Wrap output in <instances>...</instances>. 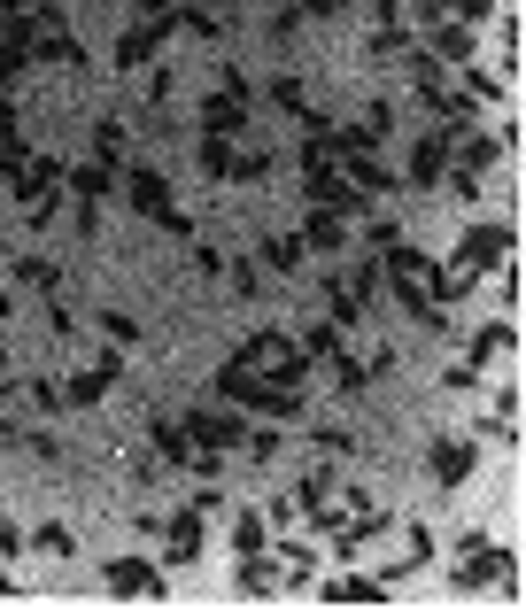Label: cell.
I'll return each instance as SVG.
<instances>
[{"label":"cell","mask_w":526,"mask_h":611,"mask_svg":"<svg viewBox=\"0 0 526 611\" xmlns=\"http://www.w3.org/2000/svg\"><path fill=\"white\" fill-rule=\"evenodd\" d=\"M457 588H488V581H511V550H496V542H480V534H465L457 542Z\"/></svg>","instance_id":"2"},{"label":"cell","mask_w":526,"mask_h":611,"mask_svg":"<svg viewBox=\"0 0 526 611\" xmlns=\"http://www.w3.org/2000/svg\"><path fill=\"white\" fill-rule=\"evenodd\" d=\"M449 147H457V124H441V132H426V140L410 147V186H434V171H441Z\"/></svg>","instance_id":"4"},{"label":"cell","mask_w":526,"mask_h":611,"mask_svg":"<svg viewBox=\"0 0 526 611\" xmlns=\"http://www.w3.org/2000/svg\"><path fill=\"white\" fill-rule=\"evenodd\" d=\"M163 534H171V565H186V557H202V511H194V503H186V511H178V519L163 526Z\"/></svg>","instance_id":"8"},{"label":"cell","mask_w":526,"mask_h":611,"mask_svg":"<svg viewBox=\"0 0 526 611\" xmlns=\"http://www.w3.org/2000/svg\"><path fill=\"white\" fill-rule=\"evenodd\" d=\"M472 465H480V434H457V441H434V472H441V480H449V488H457V480H465Z\"/></svg>","instance_id":"6"},{"label":"cell","mask_w":526,"mask_h":611,"mask_svg":"<svg viewBox=\"0 0 526 611\" xmlns=\"http://www.w3.org/2000/svg\"><path fill=\"white\" fill-rule=\"evenodd\" d=\"M186 434H202L209 457H225V449H240V441H248V426H240V418H225V410H194V418H186Z\"/></svg>","instance_id":"3"},{"label":"cell","mask_w":526,"mask_h":611,"mask_svg":"<svg viewBox=\"0 0 526 611\" xmlns=\"http://www.w3.org/2000/svg\"><path fill=\"white\" fill-rule=\"evenodd\" d=\"M496 263H511V225H472V233L457 240V271H465V279L496 271Z\"/></svg>","instance_id":"1"},{"label":"cell","mask_w":526,"mask_h":611,"mask_svg":"<svg viewBox=\"0 0 526 611\" xmlns=\"http://www.w3.org/2000/svg\"><path fill=\"white\" fill-rule=\"evenodd\" d=\"M31 550H39V557H70V526H39Z\"/></svg>","instance_id":"19"},{"label":"cell","mask_w":526,"mask_h":611,"mask_svg":"<svg viewBox=\"0 0 526 611\" xmlns=\"http://www.w3.org/2000/svg\"><path fill=\"white\" fill-rule=\"evenodd\" d=\"M465 86H472V101H503V78H496V70H480V62L465 70Z\"/></svg>","instance_id":"20"},{"label":"cell","mask_w":526,"mask_h":611,"mask_svg":"<svg viewBox=\"0 0 526 611\" xmlns=\"http://www.w3.org/2000/svg\"><path fill=\"white\" fill-rule=\"evenodd\" d=\"M16 279H24V287H47V294H55V263L24 256V263H16Z\"/></svg>","instance_id":"22"},{"label":"cell","mask_w":526,"mask_h":611,"mask_svg":"<svg viewBox=\"0 0 526 611\" xmlns=\"http://www.w3.org/2000/svg\"><path fill=\"white\" fill-rule=\"evenodd\" d=\"M449 8H457V16H465V24H488V16H496L503 0H449Z\"/></svg>","instance_id":"25"},{"label":"cell","mask_w":526,"mask_h":611,"mask_svg":"<svg viewBox=\"0 0 526 611\" xmlns=\"http://www.w3.org/2000/svg\"><path fill=\"white\" fill-rule=\"evenodd\" d=\"M233 287H240V294H256V287H263V271H256L248 256H233Z\"/></svg>","instance_id":"26"},{"label":"cell","mask_w":526,"mask_h":611,"mask_svg":"<svg viewBox=\"0 0 526 611\" xmlns=\"http://www.w3.org/2000/svg\"><path fill=\"white\" fill-rule=\"evenodd\" d=\"M70 186H78V202H101V194H109V163H86V171H70Z\"/></svg>","instance_id":"14"},{"label":"cell","mask_w":526,"mask_h":611,"mask_svg":"<svg viewBox=\"0 0 526 611\" xmlns=\"http://www.w3.org/2000/svg\"><path fill=\"white\" fill-rule=\"evenodd\" d=\"M472 372H480V364H503V356H511V318H496V325H480V333H472Z\"/></svg>","instance_id":"9"},{"label":"cell","mask_w":526,"mask_h":611,"mask_svg":"<svg viewBox=\"0 0 526 611\" xmlns=\"http://www.w3.org/2000/svg\"><path fill=\"white\" fill-rule=\"evenodd\" d=\"M263 263H271V271H302V240H294V233L263 240Z\"/></svg>","instance_id":"13"},{"label":"cell","mask_w":526,"mask_h":611,"mask_svg":"<svg viewBox=\"0 0 526 611\" xmlns=\"http://www.w3.org/2000/svg\"><path fill=\"white\" fill-rule=\"evenodd\" d=\"M395 581H372V573H341V581H325V596L333 604H380Z\"/></svg>","instance_id":"10"},{"label":"cell","mask_w":526,"mask_h":611,"mask_svg":"<svg viewBox=\"0 0 526 611\" xmlns=\"http://www.w3.org/2000/svg\"><path fill=\"white\" fill-rule=\"evenodd\" d=\"M93 155L117 163V155H124V124H93Z\"/></svg>","instance_id":"18"},{"label":"cell","mask_w":526,"mask_h":611,"mask_svg":"<svg viewBox=\"0 0 526 611\" xmlns=\"http://www.w3.org/2000/svg\"><path fill=\"white\" fill-rule=\"evenodd\" d=\"M279 573H287V581L302 588L310 573H318V550H310V542H279Z\"/></svg>","instance_id":"12"},{"label":"cell","mask_w":526,"mask_h":611,"mask_svg":"<svg viewBox=\"0 0 526 611\" xmlns=\"http://www.w3.org/2000/svg\"><path fill=\"white\" fill-rule=\"evenodd\" d=\"M0 372H8V356H0Z\"/></svg>","instance_id":"28"},{"label":"cell","mask_w":526,"mask_h":611,"mask_svg":"<svg viewBox=\"0 0 526 611\" xmlns=\"http://www.w3.org/2000/svg\"><path fill=\"white\" fill-rule=\"evenodd\" d=\"M202 171L225 186V178H233V147H225V140H202Z\"/></svg>","instance_id":"17"},{"label":"cell","mask_w":526,"mask_h":611,"mask_svg":"<svg viewBox=\"0 0 526 611\" xmlns=\"http://www.w3.org/2000/svg\"><path fill=\"white\" fill-rule=\"evenodd\" d=\"M233 550H240V557L263 550V519H256V511H240V519H233Z\"/></svg>","instance_id":"16"},{"label":"cell","mask_w":526,"mask_h":611,"mask_svg":"<svg viewBox=\"0 0 526 611\" xmlns=\"http://www.w3.org/2000/svg\"><path fill=\"white\" fill-rule=\"evenodd\" d=\"M248 457L271 465V457H279V426H248Z\"/></svg>","instance_id":"21"},{"label":"cell","mask_w":526,"mask_h":611,"mask_svg":"<svg viewBox=\"0 0 526 611\" xmlns=\"http://www.w3.org/2000/svg\"><path fill=\"white\" fill-rule=\"evenodd\" d=\"M117 372H124L117 356H101L93 372H78V379H70V387H62V403H101V395H109V379H117Z\"/></svg>","instance_id":"7"},{"label":"cell","mask_w":526,"mask_h":611,"mask_svg":"<svg viewBox=\"0 0 526 611\" xmlns=\"http://www.w3.org/2000/svg\"><path fill=\"white\" fill-rule=\"evenodd\" d=\"M109 596H163V573L140 565V557H117L109 565Z\"/></svg>","instance_id":"5"},{"label":"cell","mask_w":526,"mask_h":611,"mask_svg":"<svg viewBox=\"0 0 526 611\" xmlns=\"http://www.w3.org/2000/svg\"><path fill=\"white\" fill-rule=\"evenodd\" d=\"M101 333H109V341H117V349H124V341H140V325L124 318V310H109V318H101Z\"/></svg>","instance_id":"24"},{"label":"cell","mask_w":526,"mask_h":611,"mask_svg":"<svg viewBox=\"0 0 526 611\" xmlns=\"http://www.w3.org/2000/svg\"><path fill=\"white\" fill-rule=\"evenodd\" d=\"M426 39H434V47H441L449 62H465V55H472V31H457V24H434Z\"/></svg>","instance_id":"15"},{"label":"cell","mask_w":526,"mask_h":611,"mask_svg":"<svg viewBox=\"0 0 526 611\" xmlns=\"http://www.w3.org/2000/svg\"><path fill=\"white\" fill-rule=\"evenodd\" d=\"M310 240H318V248H341V240H349V225H341V217H310Z\"/></svg>","instance_id":"23"},{"label":"cell","mask_w":526,"mask_h":611,"mask_svg":"<svg viewBox=\"0 0 526 611\" xmlns=\"http://www.w3.org/2000/svg\"><path fill=\"white\" fill-rule=\"evenodd\" d=\"M132 209H147V217H163V209H171V186H163V171H132Z\"/></svg>","instance_id":"11"},{"label":"cell","mask_w":526,"mask_h":611,"mask_svg":"<svg viewBox=\"0 0 526 611\" xmlns=\"http://www.w3.org/2000/svg\"><path fill=\"white\" fill-rule=\"evenodd\" d=\"M333 8H341V0H302V16H333Z\"/></svg>","instance_id":"27"}]
</instances>
